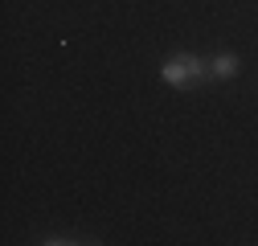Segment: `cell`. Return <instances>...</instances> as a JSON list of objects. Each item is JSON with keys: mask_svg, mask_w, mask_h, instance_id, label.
Returning <instances> with one entry per match:
<instances>
[{"mask_svg": "<svg viewBox=\"0 0 258 246\" xmlns=\"http://www.w3.org/2000/svg\"><path fill=\"white\" fill-rule=\"evenodd\" d=\"M238 70H242V61L234 53H217L209 61V78H238Z\"/></svg>", "mask_w": 258, "mask_h": 246, "instance_id": "obj_2", "label": "cell"}, {"mask_svg": "<svg viewBox=\"0 0 258 246\" xmlns=\"http://www.w3.org/2000/svg\"><path fill=\"white\" fill-rule=\"evenodd\" d=\"M205 61L201 57H192V53H172V57H164L160 61V82L164 86H172V90H188V86H197L201 78H205Z\"/></svg>", "mask_w": 258, "mask_h": 246, "instance_id": "obj_1", "label": "cell"}]
</instances>
